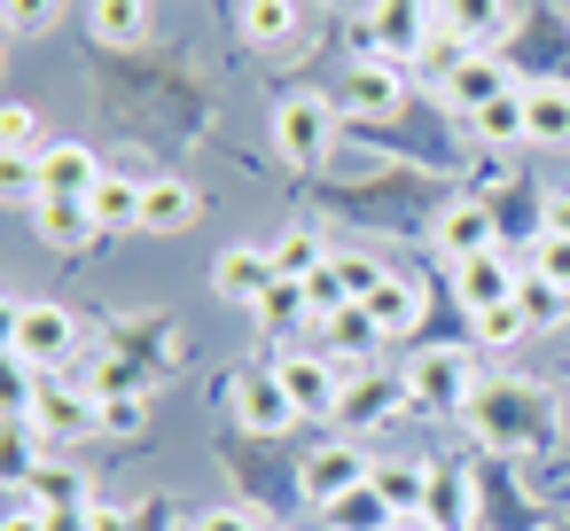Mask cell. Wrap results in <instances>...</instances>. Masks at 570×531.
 <instances>
[{
    "label": "cell",
    "mask_w": 570,
    "mask_h": 531,
    "mask_svg": "<svg viewBox=\"0 0 570 531\" xmlns=\"http://www.w3.org/2000/svg\"><path fill=\"white\" fill-rule=\"evenodd\" d=\"M274 375H282V391H289L297 414H336V399H344L328 352H289V360H274Z\"/></svg>",
    "instance_id": "obj_6"
},
{
    "label": "cell",
    "mask_w": 570,
    "mask_h": 531,
    "mask_svg": "<svg viewBox=\"0 0 570 531\" xmlns=\"http://www.w3.org/2000/svg\"><path fill=\"white\" fill-rule=\"evenodd\" d=\"M235 406H243V422H250V430H266V437L297 422V406H289V391H282V375H274V367H266V375H250V383L235 391Z\"/></svg>",
    "instance_id": "obj_16"
},
{
    "label": "cell",
    "mask_w": 570,
    "mask_h": 531,
    "mask_svg": "<svg viewBox=\"0 0 570 531\" xmlns=\"http://www.w3.org/2000/svg\"><path fill=\"white\" fill-rule=\"evenodd\" d=\"M453 289H461V305H469V313H492V305H515L523 274H515L500 250H476V258H461V266H453Z\"/></svg>",
    "instance_id": "obj_7"
},
{
    "label": "cell",
    "mask_w": 570,
    "mask_h": 531,
    "mask_svg": "<svg viewBox=\"0 0 570 531\" xmlns=\"http://www.w3.org/2000/svg\"><path fill=\"white\" fill-rule=\"evenodd\" d=\"M95 422H102V399H87L71 383H40V399H32V430L40 437H79Z\"/></svg>",
    "instance_id": "obj_10"
},
{
    "label": "cell",
    "mask_w": 570,
    "mask_h": 531,
    "mask_svg": "<svg viewBox=\"0 0 570 531\" xmlns=\"http://www.w3.org/2000/svg\"><path fill=\"white\" fill-rule=\"evenodd\" d=\"M24 484H40V508H48V515H56V508H63V515H71V508H95V500H87V476H79L71 461H40Z\"/></svg>",
    "instance_id": "obj_22"
},
{
    "label": "cell",
    "mask_w": 570,
    "mask_h": 531,
    "mask_svg": "<svg viewBox=\"0 0 570 531\" xmlns=\"http://www.w3.org/2000/svg\"><path fill=\"white\" fill-rule=\"evenodd\" d=\"M328 141H336V102H321V95H282L274 102V149L289 165H321Z\"/></svg>",
    "instance_id": "obj_2"
},
{
    "label": "cell",
    "mask_w": 570,
    "mask_h": 531,
    "mask_svg": "<svg viewBox=\"0 0 570 531\" xmlns=\"http://www.w3.org/2000/svg\"><path fill=\"white\" fill-rule=\"evenodd\" d=\"M71 352H79V321L56 297L9 305V367H63Z\"/></svg>",
    "instance_id": "obj_1"
},
{
    "label": "cell",
    "mask_w": 570,
    "mask_h": 531,
    "mask_svg": "<svg viewBox=\"0 0 570 531\" xmlns=\"http://www.w3.org/2000/svg\"><path fill=\"white\" fill-rule=\"evenodd\" d=\"M9 531H56V515H48L32 492H17V500H9Z\"/></svg>",
    "instance_id": "obj_36"
},
{
    "label": "cell",
    "mask_w": 570,
    "mask_h": 531,
    "mask_svg": "<svg viewBox=\"0 0 570 531\" xmlns=\"http://www.w3.org/2000/svg\"><path fill=\"white\" fill-rule=\"evenodd\" d=\"M515 313H523L531 328H554V321L570 313V289H554V282H539V274H523V289H515Z\"/></svg>",
    "instance_id": "obj_28"
},
{
    "label": "cell",
    "mask_w": 570,
    "mask_h": 531,
    "mask_svg": "<svg viewBox=\"0 0 570 531\" xmlns=\"http://www.w3.org/2000/svg\"><path fill=\"white\" fill-rule=\"evenodd\" d=\"M406 391L430 406H476V360L469 352H422L406 367Z\"/></svg>",
    "instance_id": "obj_3"
},
{
    "label": "cell",
    "mask_w": 570,
    "mask_h": 531,
    "mask_svg": "<svg viewBox=\"0 0 570 531\" xmlns=\"http://www.w3.org/2000/svg\"><path fill=\"white\" fill-rule=\"evenodd\" d=\"M523 141L570 149V87H531L523 95Z\"/></svg>",
    "instance_id": "obj_14"
},
{
    "label": "cell",
    "mask_w": 570,
    "mask_h": 531,
    "mask_svg": "<svg viewBox=\"0 0 570 531\" xmlns=\"http://www.w3.org/2000/svg\"><path fill=\"white\" fill-rule=\"evenodd\" d=\"M469 126H476L484 141H523V95L508 87V95H500V102H484V110H476Z\"/></svg>",
    "instance_id": "obj_29"
},
{
    "label": "cell",
    "mask_w": 570,
    "mask_h": 531,
    "mask_svg": "<svg viewBox=\"0 0 570 531\" xmlns=\"http://www.w3.org/2000/svg\"><path fill=\"white\" fill-rule=\"evenodd\" d=\"M141 204H149V180H134V173H102V188L87 196V212H95V227H102V235L141 227Z\"/></svg>",
    "instance_id": "obj_12"
},
{
    "label": "cell",
    "mask_w": 570,
    "mask_h": 531,
    "mask_svg": "<svg viewBox=\"0 0 570 531\" xmlns=\"http://www.w3.org/2000/svg\"><path fill=\"white\" fill-rule=\"evenodd\" d=\"M32 219H40V235H48V243H79V235H102V227H95V212H87L79 196H40V204H32Z\"/></svg>",
    "instance_id": "obj_21"
},
{
    "label": "cell",
    "mask_w": 570,
    "mask_h": 531,
    "mask_svg": "<svg viewBox=\"0 0 570 531\" xmlns=\"http://www.w3.org/2000/svg\"><path fill=\"white\" fill-rule=\"evenodd\" d=\"M399 515H430V469H414V461H375V476H367Z\"/></svg>",
    "instance_id": "obj_17"
},
{
    "label": "cell",
    "mask_w": 570,
    "mask_h": 531,
    "mask_svg": "<svg viewBox=\"0 0 570 531\" xmlns=\"http://www.w3.org/2000/svg\"><path fill=\"white\" fill-rule=\"evenodd\" d=\"M328 523H336V531H391V523H399V508H391L375 484H360V492H344V500L328 508Z\"/></svg>",
    "instance_id": "obj_23"
},
{
    "label": "cell",
    "mask_w": 570,
    "mask_h": 531,
    "mask_svg": "<svg viewBox=\"0 0 570 531\" xmlns=\"http://www.w3.org/2000/svg\"><path fill=\"white\" fill-rule=\"evenodd\" d=\"M430 243L461 266V258H476V250H500L492 243V204H476V196H461V204H445L438 212V227H430Z\"/></svg>",
    "instance_id": "obj_8"
},
{
    "label": "cell",
    "mask_w": 570,
    "mask_h": 531,
    "mask_svg": "<svg viewBox=\"0 0 570 531\" xmlns=\"http://www.w3.org/2000/svg\"><path fill=\"white\" fill-rule=\"evenodd\" d=\"M375 469H367V453L360 445H321V453H305V469H297V492L305 500H321V508H336L344 492H360Z\"/></svg>",
    "instance_id": "obj_4"
},
{
    "label": "cell",
    "mask_w": 570,
    "mask_h": 531,
    "mask_svg": "<svg viewBox=\"0 0 570 531\" xmlns=\"http://www.w3.org/2000/svg\"><path fill=\"white\" fill-rule=\"evenodd\" d=\"M196 531H266V523H258L250 508H204V515H196Z\"/></svg>",
    "instance_id": "obj_37"
},
{
    "label": "cell",
    "mask_w": 570,
    "mask_h": 531,
    "mask_svg": "<svg viewBox=\"0 0 570 531\" xmlns=\"http://www.w3.org/2000/svg\"><path fill=\"white\" fill-rule=\"evenodd\" d=\"M32 188H40V196H79V204H87V196L102 188V165H95L87 141H48L40 165H32Z\"/></svg>",
    "instance_id": "obj_5"
},
{
    "label": "cell",
    "mask_w": 570,
    "mask_h": 531,
    "mask_svg": "<svg viewBox=\"0 0 570 531\" xmlns=\"http://www.w3.org/2000/svg\"><path fill=\"white\" fill-rule=\"evenodd\" d=\"M336 274H344V289H352V297H360V305H367V297H375V289H383V282H391V274H383V266H375V258H360V250H344V258H336Z\"/></svg>",
    "instance_id": "obj_33"
},
{
    "label": "cell",
    "mask_w": 570,
    "mask_h": 531,
    "mask_svg": "<svg viewBox=\"0 0 570 531\" xmlns=\"http://www.w3.org/2000/svg\"><path fill=\"white\" fill-rule=\"evenodd\" d=\"M141 422H149V406L126 391V399H102V422H95V430H110V437H134Z\"/></svg>",
    "instance_id": "obj_34"
},
{
    "label": "cell",
    "mask_w": 570,
    "mask_h": 531,
    "mask_svg": "<svg viewBox=\"0 0 570 531\" xmlns=\"http://www.w3.org/2000/svg\"><path fill=\"white\" fill-rule=\"evenodd\" d=\"M243 40L250 48H289L297 40V0H243Z\"/></svg>",
    "instance_id": "obj_19"
},
{
    "label": "cell",
    "mask_w": 570,
    "mask_h": 531,
    "mask_svg": "<svg viewBox=\"0 0 570 531\" xmlns=\"http://www.w3.org/2000/svg\"><path fill=\"white\" fill-rule=\"evenodd\" d=\"M445 32L453 40H500L508 32V0H445Z\"/></svg>",
    "instance_id": "obj_20"
},
{
    "label": "cell",
    "mask_w": 570,
    "mask_h": 531,
    "mask_svg": "<svg viewBox=\"0 0 570 531\" xmlns=\"http://www.w3.org/2000/svg\"><path fill=\"white\" fill-rule=\"evenodd\" d=\"M141 24H149L141 0H95V40H102V48H134Z\"/></svg>",
    "instance_id": "obj_24"
},
{
    "label": "cell",
    "mask_w": 570,
    "mask_h": 531,
    "mask_svg": "<svg viewBox=\"0 0 570 531\" xmlns=\"http://www.w3.org/2000/svg\"><path fill=\"white\" fill-rule=\"evenodd\" d=\"M274 282H282V274H274V250H219V258H212V289H219L227 305H258Z\"/></svg>",
    "instance_id": "obj_9"
},
{
    "label": "cell",
    "mask_w": 570,
    "mask_h": 531,
    "mask_svg": "<svg viewBox=\"0 0 570 531\" xmlns=\"http://www.w3.org/2000/svg\"><path fill=\"white\" fill-rule=\"evenodd\" d=\"M547 235H570V196H554V212H547Z\"/></svg>",
    "instance_id": "obj_38"
},
{
    "label": "cell",
    "mask_w": 570,
    "mask_h": 531,
    "mask_svg": "<svg viewBox=\"0 0 570 531\" xmlns=\"http://www.w3.org/2000/svg\"><path fill=\"white\" fill-rule=\"evenodd\" d=\"M367 321H375L383 336H399V328H414V289H406V282H383V289L367 297Z\"/></svg>",
    "instance_id": "obj_30"
},
{
    "label": "cell",
    "mask_w": 570,
    "mask_h": 531,
    "mask_svg": "<svg viewBox=\"0 0 570 531\" xmlns=\"http://www.w3.org/2000/svg\"><path fill=\"white\" fill-rule=\"evenodd\" d=\"M383 344V328L367 321V305H344L336 321H328V360H344V352H375Z\"/></svg>",
    "instance_id": "obj_27"
},
{
    "label": "cell",
    "mask_w": 570,
    "mask_h": 531,
    "mask_svg": "<svg viewBox=\"0 0 570 531\" xmlns=\"http://www.w3.org/2000/svg\"><path fill=\"white\" fill-rule=\"evenodd\" d=\"M250 321H258L266 336H289V328H305V321H313V297H305V282H274V289L250 305Z\"/></svg>",
    "instance_id": "obj_18"
},
{
    "label": "cell",
    "mask_w": 570,
    "mask_h": 531,
    "mask_svg": "<svg viewBox=\"0 0 570 531\" xmlns=\"http://www.w3.org/2000/svg\"><path fill=\"white\" fill-rule=\"evenodd\" d=\"M266 250H274V274H282V282H313V274L328 266L321 235H282V243H266Z\"/></svg>",
    "instance_id": "obj_25"
},
{
    "label": "cell",
    "mask_w": 570,
    "mask_h": 531,
    "mask_svg": "<svg viewBox=\"0 0 570 531\" xmlns=\"http://www.w3.org/2000/svg\"><path fill=\"white\" fill-rule=\"evenodd\" d=\"M0 149H9V165H40V118H32V102L0 110Z\"/></svg>",
    "instance_id": "obj_26"
},
{
    "label": "cell",
    "mask_w": 570,
    "mask_h": 531,
    "mask_svg": "<svg viewBox=\"0 0 570 531\" xmlns=\"http://www.w3.org/2000/svg\"><path fill=\"white\" fill-rule=\"evenodd\" d=\"M500 95H508V71H500L492 56H461V63H453V79H445V102H453V110H469V118H476L484 102H500Z\"/></svg>",
    "instance_id": "obj_13"
},
{
    "label": "cell",
    "mask_w": 570,
    "mask_h": 531,
    "mask_svg": "<svg viewBox=\"0 0 570 531\" xmlns=\"http://www.w3.org/2000/svg\"><path fill=\"white\" fill-rule=\"evenodd\" d=\"M399 95H406V79H399L383 56H360V63H352V79H344V110H367V118L399 110Z\"/></svg>",
    "instance_id": "obj_11"
},
{
    "label": "cell",
    "mask_w": 570,
    "mask_h": 531,
    "mask_svg": "<svg viewBox=\"0 0 570 531\" xmlns=\"http://www.w3.org/2000/svg\"><path fill=\"white\" fill-rule=\"evenodd\" d=\"M523 328H531V321H523L515 305H492V313H476V336H484V344H515Z\"/></svg>",
    "instance_id": "obj_35"
},
{
    "label": "cell",
    "mask_w": 570,
    "mask_h": 531,
    "mask_svg": "<svg viewBox=\"0 0 570 531\" xmlns=\"http://www.w3.org/2000/svg\"><path fill=\"white\" fill-rule=\"evenodd\" d=\"M531 274L554 282V289H570V235H539L531 243Z\"/></svg>",
    "instance_id": "obj_31"
},
{
    "label": "cell",
    "mask_w": 570,
    "mask_h": 531,
    "mask_svg": "<svg viewBox=\"0 0 570 531\" xmlns=\"http://www.w3.org/2000/svg\"><path fill=\"white\" fill-rule=\"evenodd\" d=\"M196 188L188 180H149V204H141V235H180V227H196Z\"/></svg>",
    "instance_id": "obj_15"
},
{
    "label": "cell",
    "mask_w": 570,
    "mask_h": 531,
    "mask_svg": "<svg viewBox=\"0 0 570 531\" xmlns=\"http://www.w3.org/2000/svg\"><path fill=\"white\" fill-rule=\"evenodd\" d=\"M63 17V0H9V40H32Z\"/></svg>",
    "instance_id": "obj_32"
}]
</instances>
